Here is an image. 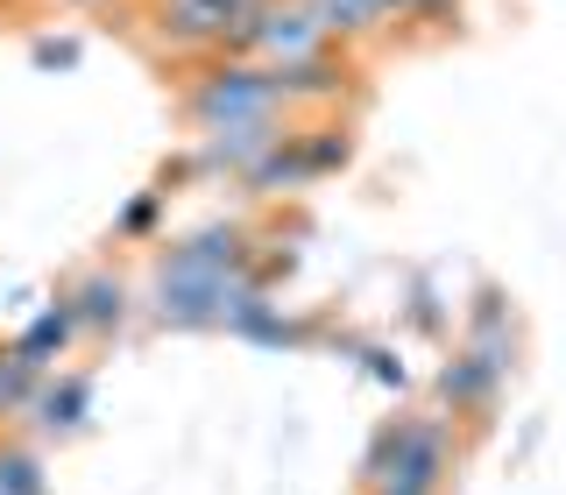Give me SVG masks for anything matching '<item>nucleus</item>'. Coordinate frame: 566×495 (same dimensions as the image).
Masks as SVG:
<instances>
[{
	"label": "nucleus",
	"instance_id": "obj_9",
	"mask_svg": "<svg viewBox=\"0 0 566 495\" xmlns=\"http://www.w3.org/2000/svg\"><path fill=\"white\" fill-rule=\"evenodd\" d=\"M85 397H93V389H85L78 376H71V382H57V389H50V397H43V424H50V432H57V424L71 432V424L85 418Z\"/></svg>",
	"mask_w": 566,
	"mask_h": 495
},
{
	"label": "nucleus",
	"instance_id": "obj_5",
	"mask_svg": "<svg viewBox=\"0 0 566 495\" xmlns=\"http://www.w3.org/2000/svg\"><path fill=\"white\" fill-rule=\"evenodd\" d=\"M262 0H170V35H227V22H248Z\"/></svg>",
	"mask_w": 566,
	"mask_h": 495
},
{
	"label": "nucleus",
	"instance_id": "obj_11",
	"mask_svg": "<svg viewBox=\"0 0 566 495\" xmlns=\"http://www.w3.org/2000/svg\"><path fill=\"white\" fill-rule=\"evenodd\" d=\"M149 220H156V199H135L128 212H120V234H142Z\"/></svg>",
	"mask_w": 566,
	"mask_h": 495
},
{
	"label": "nucleus",
	"instance_id": "obj_3",
	"mask_svg": "<svg viewBox=\"0 0 566 495\" xmlns=\"http://www.w3.org/2000/svg\"><path fill=\"white\" fill-rule=\"evenodd\" d=\"M276 106H283L276 64H270V71H255V64H220V71H206V85H199V99H191V114H199L206 135H212V128L276 120Z\"/></svg>",
	"mask_w": 566,
	"mask_h": 495
},
{
	"label": "nucleus",
	"instance_id": "obj_10",
	"mask_svg": "<svg viewBox=\"0 0 566 495\" xmlns=\"http://www.w3.org/2000/svg\"><path fill=\"white\" fill-rule=\"evenodd\" d=\"M453 0H382V14H447Z\"/></svg>",
	"mask_w": 566,
	"mask_h": 495
},
{
	"label": "nucleus",
	"instance_id": "obj_12",
	"mask_svg": "<svg viewBox=\"0 0 566 495\" xmlns=\"http://www.w3.org/2000/svg\"><path fill=\"white\" fill-rule=\"evenodd\" d=\"M78 57V43H35V64H71Z\"/></svg>",
	"mask_w": 566,
	"mask_h": 495
},
{
	"label": "nucleus",
	"instance_id": "obj_4",
	"mask_svg": "<svg viewBox=\"0 0 566 495\" xmlns=\"http://www.w3.org/2000/svg\"><path fill=\"white\" fill-rule=\"evenodd\" d=\"M510 376V354L503 347H460L447 368H439V397L453 403L460 418H482L489 403H495V389H503Z\"/></svg>",
	"mask_w": 566,
	"mask_h": 495
},
{
	"label": "nucleus",
	"instance_id": "obj_1",
	"mask_svg": "<svg viewBox=\"0 0 566 495\" xmlns=\"http://www.w3.org/2000/svg\"><path fill=\"white\" fill-rule=\"evenodd\" d=\"M248 270V234L241 227H206L199 241H185L156 276V318L164 326H220L234 305Z\"/></svg>",
	"mask_w": 566,
	"mask_h": 495
},
{
	"label": "nucleus",
	"instance_id": "obj_2",
	"mask_svg": "<svg viewBox=\"0 0 566 495\" xmlns=\"http://www.w3.org/2000/svg\"><path fill=\"white\" fill-rule=\"evenodd\" d=\"M368 474H376V495H439V474H447V424L439 418H397L368 453Z\"/></svg>",
	"mask_w": 566,
	"mask_h": 495
},
{
	"label": "nucleus",
	"instance_id": "obj_7",
	"mask_svg": "<svg viewBox=\"0 0 566 495\" xmlns=\"http://www.w3.org/2000/svg\"><path fill=\"white\" fill-rule=\"evenodd\" d=\"M312 22L326 35H361L382 22V0H312Z\"/></svg>",
	"mask_w": 566,
	"mask_h": 495
},
{
	"label": "nucleus",
	"instance_id": "obj_8",
	"mask_svg": "<svg viewBox=\"0 0 566 495\" xmlns=\"http://www.w3.org/2000/svg\"><path fill=\"white\" fill-rule=\"evenodd\" d=\"M71 312H78L85 326H120V312H128V291H120L114 276H93V283L78 291V305H71Z\"/></svg>",
	"mask_w": 566,
	"mask_h": 495
},
{
	"label": "nucleus",
	"instance_id": "obj_6",
	"mask_svg": "<svg viewBox=\"0 0 566 495\" xmlns=\"http://www.w3.org/2000/svg\"><path fill=\"white\" fill-rule=\"evenodd\" d=\"M71 333H78V312L71 305H50V312H35V326L22 333V340H14V361L22 368H43L50 354H64V340Z\"/></svg>",
	"mask_w": 566,
	"mask_h": 495
}]
</instances>
